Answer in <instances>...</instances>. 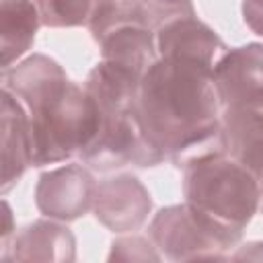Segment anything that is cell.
<instances>
[{
	"mask_svg": "<svg viewBox=\"0 0 263 263\" xmlns=\"http://www.w3.org/2000/svg\"><path fill=\"white\" fill-rule=\"evenodd\" d=\"M146 2H150L152 6H156L158 10L168 14L171 18L181 16V14H195L191 0H146Z\"/></svg>",
	"mask_w": 263,
	"mask_h": 263,
	"instance_id": "18",
	"label": "cell"
},
{
	"mask_svg": "<svg viewBox=\"0 0 263 263\" xmlns=\"http://www.w3.org/2000/svg\"><path fill=\"white\" fill-rule=\"evenodd\" d=\"M2 88L27 109L33 166L80 156L90 144L97 129L95 105L84 86L72 82L55 60L43 53L25 58L4 70Z\"/></svg>",
	"mask_w": 263,
	"mask_h": 263,
	"instance_id": "2",
	"label": "cell"
},
{
	"mask_svg": "<svg viewBox=\"0 0 263 263\" xmlns=\"http://www.w3.org/2000/svg\"><path fill=\"white\" fill-rule=\"evenodd\" d=\"M140 80L132 70L107 60L88 72L84 90L95 105L97 129L80 160L92 171L107 173L125 164L148 168L164 160L146 140L136 115Z\"/></svg>",
	"mask_w": 263,
	"mask_h": 263,
	"instance_id": "3",
	"label": "cell"
},
{
	"mask_svg": "<svg viewBox=\"0 0 263 263\" xmlns=\"http://www.w3.org/2000/svg\"><path fill=\"white\" fill-rule=\"evenodd\" d=\"M152 199L142 181L134 175L105 179L95 189L92 214L111 232H134L148 220Z\"/></svg>",
	"mask_w": 263,
	"mask_h": 263,
	"instance_id": "9",
	"label": "cell"
},
{
	"mask_svg": "<svg viewBox=\"0 0 263 263\" xmlns=\"http://www.w3.org/2000/svg\"><path fill=\"white\" fill-rule=\"evenodd\" d=\"M148 236L168 261L224 259L232 245L187 203L162 208L148 226Z\"/></svg>",
	"mask_w": 263,
	"mask_h": 263,
	"instance_id": "5",
	"label": "cell"
},
{
	"mask_svg": "<svg viewBox=\"0 0 263 263\" xmlns=\"http://www.w3.org/2000/svg\"><path fill=\"white\" fill-rule=\"evenodd\" d=\"M242 18L255 35L263 37V0H242Z\"/></svg>",
	"mask_w": 263,
	"mask_h": 263,
	"instance_id": "17",
	"label": "cell"
},
{
	"mask_svg": "<svg viewBox=\"0 0 263 263\" xmlns=\"http://www.w3.org/2000/svg\"><path fill=\"white\" fill-rule=\"evenodd\" d=\"M45 27H90L109 0H35Z\"/></svg>",
	"mask_w": 263,
	"mask_h": 263,
	"instance_id": "15",
	"label": "cell"
},
{
	"mask_svg": "<svg viewBox=\"0 0 263 263\" xmlns=\"http://www.w3.org/2000/svg\"><path fill=\"white\" fill-rule=\"evenodd\" d=\"M95 189L97 183L90 171L72 162L39 177L35 187V205L47 218L62 222L78 220L92 210Z\"/></svg>",
	"mask_w": 263,
	"mask_h": 263,
	"instance_id": "7",
	"label": "cell"
},
{
	"mask_svg": "<svg viewBox=\"0 0 263 263\" xmlns=\"http://www.w3.org/2000/svg\"><path fill=\"white\" fill-rule=\"evenodd\" d=\"M109 2H113V0H109Z\"/></svg>",
	"mask_w": 263,
	"mask_h": 263,
	"instance_id": "21",
	"label": "cell"
},
{
	"mask_svg": "<svg viewBox=\"0 0 263 263\" xmlns=\"http://www.w3.org/2000/svg\"><path fill=\"white\" fill-rule=\"evenodd\" d=\"M183 195L195 214L236 247L257 214L261 181L226 152H205L185 162Z\"/></svg>",
	"mask_w": 263,
	"mask_h": 263,
	"instance_id": "4",
	"label": "cell"
},
{
	"mask_svg": "<svg viewBox=\"0 0 263 263\" xmlns=\"http://www.w3.org/2000/svg\"><path fill=\"white\" fill-rule=\"evenodd\" d=\"M2 210H4V226H2V257H4L8 251V238L12 234V212L6 199L2 201Z\"/></svg>",
	"mask_w": 263,
	"mask_h": 263,
	"instance_id": "19",
	"label": "cell"
},
{
	"mask_svg": "<svg viewBox=\"0 0 263 263\" xmlns=\"http://www.w3.org/2000/svg\"><path fill=\"white\" fill-rule=\"evenodd\" d=\"M0 129H2V179L0 191L8 193L29 166H33L31 127L23 103L6 88L0 92Z\"/></svg>",
	"mask_w": 263,
	"mask_h": 263,
	"instance_id": "12",
	"label": "cell"
},
{
	"mask_svg": "<svg viewBox=\"0 0 263 263\" xmlns=\"http://www.w3.org/2000/svg\"><path fill=\"white\" fill-rule=\"evenodd\" d=\"M41 16L35 0H0V51L2 70H8L27 49H31Z\"/></svg>",
	"mask_w": 263,
	"mask_h": 263,
	"instance_id": "14",
	"label": "cell"
},
{
	"mask_svg": "<svg viewBox=\"0 0 263 263\" xmlns=\"http://www.w3.org/2000/svg\"><path fill=\"white\" fill-rule=\"evenodd\" d=\"M156 47L160 58H185L205 66H214L228 49L218 33L195 14H181L160 25L156 31Z\"/></svg>",
	"mask_w": 263,
	"mask_h": 263,
	"instance_id": "11",
	"label": "cell"
},
{
	"mask_svg": "<svg viewBox=\"0 0 263 263\" xmlns=\"http://www.w3.org/2000/svg\"><path fill=\"white\" fill-rule=\"evenodd\" d=\"M160 261V253H156V247L152 240L142 236H125L117 238L111 245L109 261Z\"/></svg>",
	"mask_w": 263,
	"mask_h": 263,
	"instance_id": "16",
	"label": "cell"
},
{
	"mask_svg": "<svg viewBox=\"0 0 263 263\" xmlns=\"http://www.w3.org/2000/svg\"><path fill=\"white\" fill-rule=\"evenodd\" d=\"M14 261H74L76 238L72 230L58 222L37 220L25 226L12 240Z\"/></svg>",
	"mask_w": 263,
	"mask_h": 263,
	"instance_id": "13",
	"label": "cell"
},
{
	"mask_svg": "<svg viewBox=\"0 0 263 263\" xmlns=\"http://www.w3.org/2000/svg\"><path fill=\"white\" fill-rule=\"evenodd\" d=\"M88 29L92 33V39L99 43L101 60L123 66L140 78L158 60L156 29L144 23L101 14Z\"/></svg>",
	"mask_w": 263,
	"mask_h": 263,
	"instance_id": "6",
	"label": "cell"
},
{
	"mask_svg": "<svg viewBox=\"0 0 263 263\" xmlns=\"http://www.w3.org/2000/svg\"><path fill=\"white\" fill-rule=\"evenodd\" d=\"M261 210H263V179H261Z\"/></svg>",
	"mask_w": 263,
	"mask_h": 263,
	"instance_id": "20",
	"label": "cell"
},
{
	"mask_svg": "<svg viewBox=\"0 0 263 263\" xmlns=\"http://www.w3.org/2000/svg\"><path fill=\"white\" fill-rule=\"evenodd\" d=\"M212 70L201 62L158 55L144 72L136 115L146 140L164 160L179 162V156L218 136L222 107Z\"/></svg>",
	"mask_w": 263,
	"mask_h": 263,
	"instance_id": "1",
	"label": "cell"
},
{
	"mask_svg": "<svg viewBox=\"0 0 263 263\" xmlns=\"http://www.w3.org/2000/svg\"><path fill=\"white\" fill-rule=\"evenodd\" d=\"M220 107L263 103V43L226 49L212 70Z\"/></svg>",
	"mask_w": 263,
	"mask_h": 263,
	"instance_id": "8",
	"label": "cell"
},
{
	"mask_svg": "<svg viewBox=\"0 0 263 263\" xmlns=\"http://www.w3.org/2000/svg\"><path fill=\"white\" fill-rule=\"evenodd\" d=\"M218 140L222 152L263 179V103L224 107Z\"/></svg>",
	"mask_w": 263,
	"mask_h": 263,
	"instance_id": "10",
	"label": "cell"
}]
</instances>
